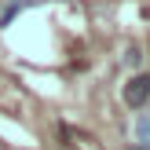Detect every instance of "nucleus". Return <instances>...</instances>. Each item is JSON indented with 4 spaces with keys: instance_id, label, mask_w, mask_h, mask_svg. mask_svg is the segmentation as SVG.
<instances>
[{
    "instance_id": "1",
    "label": "nucleus",
    "mask_w": 150,
    "mask_h": 150,
    "mask_svg": "<svg viewBox=\"0 0 150 150\" xmlns=\"http://www.w3.org/2000/svg\"><path fill=\"white\" fill-rule=\"evenodd\" d=\"M125 103H128V106L132 110H136V106H143V103L150 99V77H146V73H136V77H128V81H125Z\"/></svg>"
},
{
    "instance_id": "4",
    "label": "nucleus",
    "mask_w": 150,
    "mask_h": 150,
    "mask_svg": "<svg viewBox=\"0 0 150 150\" xmlns=\"http://www.w3.org/2000/svg\"><path fill=\"white\" fill-rule=\"evenodd\" d=\"M125 62H128V66H139V62H143V51H139V44H132V48L125 51Z\"/></svg>"
},
{
    "instance_id": "3",
    "label": "nucleus",
    "mask_w": 150,
    "mask_h": 150,
    "mask_svg": "<svg viewBox=\"0 0 150 150\" xmlns=\"http://www.w3.org/2000/svg\"><path fill=\"white\" fill-rule=\"evenodd\" d=\"M136 146H150V114L136 117Z\"/></svg>"
},
{
    "instance_id": "5",
    "label": "nucleus",
    "mask_w": 150,
    "mask_h": 150,
    "mask_svg": "<svg viewBox=\"0 0 150 150\" xmlns=\"http://www.w3.org/2000/svg\"><path fill=\"white\" fill-rule=\"evenodd\" d=\"M132 150H150V146H132Z\"/></svg>"
},
{
    "instance_id": "2",
    "label": "nucleus",
    "mask_w": 150,
    "mask_h": 150,
    "mask_svg": "<svg viewBox=\"0 0 150 150\" xmlns=\"http://www.w3.org/2000/svg\"><path fill=\"white\" fill-rule=\"evenodd\" d=\"M40 4H44V0H4V7H0V29H7L22 11H29V7H40Z\"/></svg>"
}]
</instances>
